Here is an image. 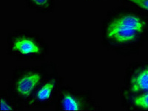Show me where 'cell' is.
<instances>
[{
	"label": "cell",
	"mask_w": 148,
	"mask_h": 111,
	"mask_svg": "<svg viewBox=\"0 0 148 111\" xmlns=\"http://www.w3.org/2000/svg\"><path fill=\"white\" fill-rule=\"evenodd\" d=\"M148 91V60L134 61L127 64L121 88V99Z\"/></svg>",
	"instance_id": "6"
},
{
	"label": "cell",
	"mask_w": 148,
	"mask_h": 111,
	"mask_svg": "<svg viewBox=\"0 0 148 111\" xmlns=\"http://www.w3.org/2000/svg\"><path fill=\"white\" fill-rule=\"evenodd\" d=\"M101 42L108 51L123 56L138 54L148 44V15L130 6H117L101 22Z\"/></svg>",
	"instance_id": "1"
},
{
	"label": "cell",
	"mask_w": 148,
	"mask_h": 111,
	"mask_svg": "<svg viewBox=\"0 0 148 111\" xmlns=\"http://www.w3.org/2000/svg\"><path fill=\"white\" fill-rule=\"evenodd\" d=\"M49 45L42 36L27 29H16L6 37V53L18 61H43Z\"/></svg>",
	"instance_id": "2"
},
{
	"label": "cell",
	"mask_w": 148,
	"mask_h": 111,
	"mask_svg": "<svg viewBox=\"0 0 148 111\" xmlns=\"http://www.w3.org/2000/svg\"><path fill=\"white\" fill-rule=\"evenodd\" d=\"M61 0H25L27 8L42 14H51L55 10L56 5Z\"/></svg>",
	"instance_id": "7"
},
{
	"label": "cell",
	"mask_w": 148,
	"mask_h": 111,
	"mask_svg": "<svg viewBox=\"0 0 148 111\" xmlns=\"http://www.w3.org/2000/svg\"><path fill=\"white\" fill-rule=\"evenodd\" d=\"M25 105L16 99L7 90L0 91V110L2 111L22 110Z\"/></svg>",
	"instance_id": "8"
},
{
	"label": "cell",
	"mask_w": 148,
	"mask_h": 111,
	"mask_svg": "<svg viewBox=\"0 0 148 111\" xmlns=\"http://www.w3.org/2000/svg\"><path fill=\"white\" fill-rule=\"evenodd\" d=\"M55 107L59 111H95L101 110L91 90H79L62 85L56 101Z\"/></svg>",
	"instance_id": "5"
},
{
	"label": "cell",
	"mask_w": 148,
	"mask_h": 111,
	"mask_svg": "<svg viewBox=\"0 0 148 111\" xmlns=\"http://www.w3.org/2000/svg\"><path fill=\"white\" fill-rule=\"evenodd\" d=\"M63 79L58 72L57 66L53 63L45 79L42 80L32 96L25 103L27 109H44L54 105L57 99Z\"/></svg>",
	"instance_id": "4"
},
{
	"label": "cell",
	"mask_w": 148,
	"mask_h": 111,
	"mask_svg": "<svg viewBox=\"0 0 148 111\" xmlns=\"http://www.w3.org/2000/svg\"><path fill=\"white\" fill-rule=\"evenodd\" d=\"M122 106L129 110H148V91L141 94L121 99Z\"/></svg>",
	"instance_id": "9"
},
{
	"label": "cell",
	"mask_w": 148,
	"mask_h": 111,
	"mask_svg": "<svg viewBox=\"0 0 148 111\" xmlns=\"http://www.w3.org/2000/svg\"><path fill=\"white\" fill-rule=\"evenodd\" d=\"M53 64V62H48L39 66L16 67L12 71L6 90L25 105L45 79Z\"/></svg>",
	"instance_id": "3"
}]
</instances>
